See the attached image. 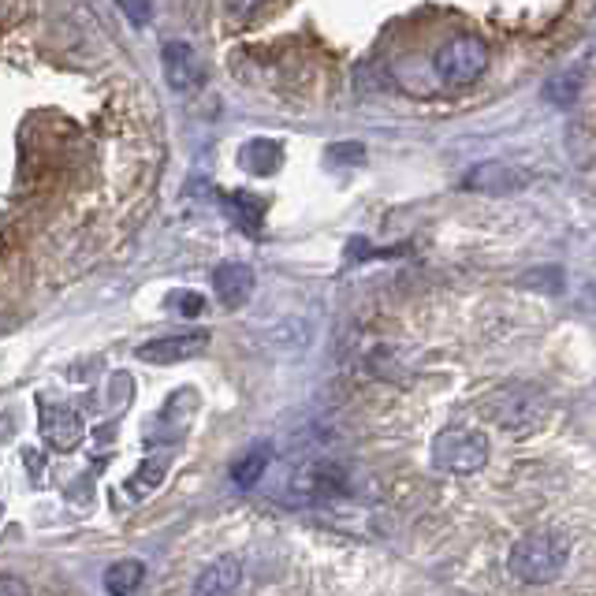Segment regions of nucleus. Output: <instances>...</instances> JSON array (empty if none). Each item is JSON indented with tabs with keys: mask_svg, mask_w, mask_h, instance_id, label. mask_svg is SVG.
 I'll return each instance as SVG.
<instances>
[{
	"mask_svg": "<svg viewBox=\"0 0 596 596\" xmlns=\"http://www.w3.org/2000/svg\"><path fill=\"white\" fill-rule=\"evenodd\" d=\"M298 492L306 496H340L347 485H343V470L340 466H328V462H313L298 473Z\"/></svg>",
	"mask_w": 596,
	"mask_h": 596,
	"instance_id": "9b49d317",
	"label": "nucleus"
},
{
	"mask_svg": "<svg viewBox=\"0 0 596 596\" xmlns=\"http://www.w3.org/2000/svg\"><path fill=\"white\" fill-rule=\"evenodd\" d=\"M525 183H530V172L503 161H485L466 175V191H481V194H511L522 191Z\"/></svg>",
	"mask_w": 596,
	"mask_h": 596,
	"instance_id": "6e6552de",
	"label": "nucleus"
},
{
	"mask_svg": "<svg viewBox=\"0 0 596 596\" xmlns=\"http://www.w3.org/2000/svg\"><path fill=\"white\" fill-rule=\"evenodd\" d=\"M265 470H268V447L262 444V447H254V451H246L243 459L232 466V481L238 489H254V485L265 477Z\"/></svg>",
	"mask_w": 596,
	"mask_h": 596,
	"instance_id": "ddd939ff",
	"label": "nucleus"
},
{
	"mask_svg": "<svg viewBox=\"0 0 596 596\" xmlns=\"http://www.w3.org/2000/svg\"><path fill=\"white\" fill-rule=\"evenodd\" d=\"M522 287H549V291H563V273L560 268H533V273H525Z\"/></svg>",
	"mask_w": 596,
	"mask_h": 596,
	"instance_id": "dca6fc26",
	"label": "nucleus"
},
{
	"mask_svg": "<svg viewBox=\"0 0 596 596\" xmlns=\"http://www.w3.org/2000/svg\"><path fill=\"white\" fill-rule=\"evenodd\" d=\"M243 164L251 168L254 175H268L276 164H280V146L265 142V138H257V142H251L243 149Z\"/></svg>",
	"mask_w": 596,
	"mask_h": 596,
	"instance_id": "4468645a",
	"label": "nucleus"
},
{
	"mask_svg": "<svg viewBox=\"0 0 596 596\" xmlns=\"http://www.w3.org/2000/svg\"><path fill=\"white\" fill-rule=\"evenodd\" d=\"M485 64H489V49H485L481 38H451L433 56V67L444 83H470V78L485 72Z\"/></svg>",
	"mask_w": 596,
	"mask_h": 596,
	"instance_id": "20e7f679",
	"label": "nucleus"
},
{
	"mask_svg": "<svg viewBox=\"0 0 596 596\" xmlns=\"http://www.w3.org/2000/svg\"><path fill=\"white\" fill-rule=\"evenodd\" d=\"M175 306L183 313H198V310H202V298H198V295H183V298H175Z\"/></svg>",
	"mask_w": 596,
	"mask_h": 596,
	"instance_id": "4be33fe9",
	"label": "nucleus"
},
{
	"mask_svg": "<svg viewBox=\"0 0 596 596\" xmlns=\"http://www.w3.org/2000/svg\"><path fill=\"white\" fill-rule=\"evenodd\" d=\"M257 4H262V0H227V8H235V12H251Z\"/></svg>",
	"mask_w": 596,
	"mask_h": 596,
	"instance_id": "5701e85b",
	"label": "nucleus"
},
{
	"mask_svg": "<svg viewBox=\"0 0 596 596\" xmlns=\"http://www.w3.org/2000/svg\"><path fill=\"white\" fill-rule=\"evenodd\" d=\"M232 209L238 213V221H243L251 232H257L262 227V213H265V205L257 202V198H251V194H232Z\"/></svg>",
	"mask_w": 596,
	"mask_h": 596,
	"instance_id": "2eb2a0df",
	"label": "nucleus"
},
{
	"mask_svg": "<svg viewBox=\"0 0 596 596\" xmlns=\"http://www.w3.org/2000/svg\"><path fill=\"white\" fill-rule=\"evenodd\" d=\"M209 347V332H179V336H161V340H149L138 347V358L149 365H175L187 358L202 354Z\"/></svg>",
	"mask_w": 596,
	"mask_h": 596,
	"instance_id": "39448f33",
	"label": "nucleus"
},
{
	"mask_svg": "<svg viewBox=\"0 0 596 596\" xmlns=\"http://www.w3.org/2000/svg\"><path fill=\"white\" fill-rule=\"evenodd\" d=\"M161 60H164L168 83H172V89H179V94H191V89L202 86V78H205L202 60H198V53L187 42H164Z\"/></svg>",
	"mask_w": 596,
	"mask_h": 596,
	"instance_id": "423d86ee",
	"label": "nucleus"
},
{
	"mask_svg": "<svg viewBox=\"0 0 596 596\" xmlns=\"http://www.w3.org/2000/svg\"><path fill=\"white\" fill-rule=\"evenodd\" d=\"M119 8H124V15L131 19L135 26H146L149 19H153V0H116Z\"/></svg>",
	"mask_w": 596,
	"mask_h": 596,
	"instance_id": "6ab92c4d",
	"label": "nucleus"
},
{
	"mask_svg": "<svg viewBox=\"0 0 596 596\" xmlns=\"http://www.w3.org/2000/svg\"><path fill=\"white\" fill-rule=\"evenodd\" d=\"M213 291L224 306H243L254 291V268L243 262H224L213 268Z\"/></svg>",
	"mask_w": 596,
	"mask_h": 596,
	"instance_id": "9d476101",
	"label": "nucleus"
},
{
	"mask_svg": "<svg viewBox=\"0 0 596 596\" xmlns=\"http://www.w3.org/2000/svg\"><path fill=\"white\" fill-rule=\"evenodd\" d=\"M86 425L72 406H53V403H42V436L53 451H72L83 440Z\"/></svg>",
	"mask_w": 596,
	"mask_h": 596,
	"instance_id": "0eeeda50",
	"label": "nucleus"
},
{
	"mask_svg": "<svg viewBox=\"0 0 596 596\" xmlns=\"http://www.w3.org/2000/svg\"><path fill=\"white\" fill-rule=\"evenodd\" d=\"M544 395L530 384H507L496 387V392L485 400V417L496 422L507 433H530L541 425L544 417Z\"/></svg>",
	"mask_w": 596,
	"mask_h": 596,
	"instance_id": "f03ea898",
	"label": "nucleus"
},
{
	"mask_svg": "<svg viewBox=\"0 0 596 596\" xmlns=\"http://www.w3.org/2000/svg\"><path fill=\"white\" fill-rule=\"evenodd\" d=\"M544 97L555 105H571L574 97H578V83H574V78H552V83L544 86Z\"/></svg>",
	"mask_w": 596,
	"mask_h": 596,
	"instance_id": "a211bd4d",
	"label": "nucleus"
},
{
	"mask_svg": "<svg viewBox=\"0 0 596 596\" xmlns=\"http://www.w3.org/2000/svg\"><path fill=\"white\" fill-rule=\"evenodd\" d=\"M161 477H164V462H142V470L135 473V485H131V492H149V489H157L161 485Z\"/></svg>",
	"mask_w": 596,
	"mask_h": 596,
	"instance_id": "f3484780",
	"label": "nucleus"
},
{
	"mask_svg": "<svg viewBox=\"0 0 596 596\" xmlns=\"http://www.w3.org/2000/svg\"><path fill=\"white\" fill-rule=\"evenodd\" d=\"M0 596H30V589L23 578H15V574H0Z\"/></svg>",
	"mask_w": 596,
	"mask_h": 596,
	"instance_id": "412c9836",
	"label": "nucleus"
},
{
	"mask_svg": "<svg viewBox=\"0 0 596 596\" xmlns=\"http://www.w3.org/2000/svg\"><path fill=\"white\" fill-rule=\"evenodd\" d=\"M328 157H332L336 164H362L365 161V146L362 142H340L328 149Z\"/></svg>",
	"mask_w": 596,
	"mask_h": 596,
	"instance_id": "aec40b11",
	"label": "nucleus"
},
{
	"mask_svg": "<svg viewBox=\"0 0 596 596\" xmlns=\"http://www.w3.org/2000/svg\"><path fill=\"white\" fill-rule=\"evenodd\" d=\"M571 560V536L560 530H533L511 549V574L525 585H544L563 574Z\"/></svg>",
	"mask_w": 596,
	"mask_h": 596,
	"instance_id": "f257e3e1",
	"label": "nucleus"
},
{
	"mask_svg": "<svg viewBox=\"0 0 596 596\" xmlns=\"http://www.w3.org/2000/svg\"><path fill=\"white\" fill-rule=\"evenodd\" d=\"M238 585H243V563L235 555H221L198 574L194 596H235Z\"/></svg>",
	"mask_w": 596,
	"mask_h": 596,
	"instance_id": "1a4fd4ad",
	"label": "nucleus"
},
{
	"mask_svg": "<svg viewBox=\"0 0 596 596\" xmlns=\"http://www.w3.org/2000/svg\"><path fill=\"white\" fill-rule=\"evenodd\" d=\"M146 578V566L138 560H124L105 571V593L108 596H131Z\"/></svg>",
	"mask_w": 596,
	"mask_h": 596,
	"instance_id": "f8f14e48",
	"label": "nucleus"
},
{
	"mask_svg": "<svg viewBox=\"0 0 596 596\" xmlns=\"http://www.w3.org/2000/svg\"><path fill=\"white\" fill-rule=\"evenodd\" d=\"M433 462L440 466L444 473H477L485 462H489V440H485L477 429H444L433 440Z\"/></svg>",
	"mask_w": 596,
	"mask_h": 596,
	"instance_id": "7ed1b4c3",
	"label": "nucleus"
}]
</instances>
